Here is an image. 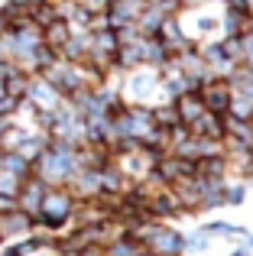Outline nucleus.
<instances>
[{"label":"nucleus","instance_id":"nucleus-1","mask_svg":"<svg viewBox=\"0 0 253 256\" xmlns=\"http://www.w3.org/2000/svg\"><path fill=\"white\" fill-rule=\"evenodd\" d=\"M72 211H75V194L65 185L58 188H46L42 204H39V214L32 218V227H42V230H58L72 220Z\"/></svg>","mask_w":253,"mask_h":256},{"label":"nucleus","instance_id":"nucleus-2","mask_svg":"<svg viewBox=\"0 0 253 256\" xmlns=\"http://www.w3.org/2000/svg\"><path fill=\"white\" fill-rule=\"evenodd\" d=\"M26 100H30L32 107H36L39 114H52L58 104H62V94L56 91L49 82H46L42 75H30V88H26Z\"/></svg>","mask_w":253,"mask_h":256},{"label":"nucleus","instance_id":"nucleus-3","mask_svg":"<svg viewBox=\"0 0 253 256\" xmlns=\"http://www.w3.org/2000/svg\"><path fill=\"white\" fill-rule=\"evenodd\" d=\"M46 188H49V185H46L42 178H36V175L30 172V175L23 178V185H20V192H16V198H13V201H16V208H20L23 214L36 218V214H39V204H42Z\"/></svg>","mask_w":253,"mask_h":256},{"label":"nucleus","instance_id":"nucleus-4","mask_svg":"<svg viewBox=\"0 0 253 256\" xmlns=\"http://www.w3.org/2000/svg\"><path fill=\"white\" fill-rule=\"evenodd\" d=\"M32 234V218L23 214L20 208H10V211L0 214V237L6 240H16V237H30Z\"/></svg>","mask_w":253,"mask_h":256},{"label":"nucleus","instance_id":"nucleus-5","mask_svg":"<svg viewBox=\"0 0 253 256\" xmlns=\"http://www.w3.org/2000/svg\"><path fill=\"white\" fill-rule=\"evenodd\" d=\"M202 104H204V110H211V114H228V104H230V88L228 84H218V82H208L202 88Z\"/></svg>","mask_w":253,"mask_h":256},{"label":"nucleus","instance_id":"nucleus-6","mask_svg":"<svg viewBox=\"0 0 253 256\" xmlns=\"http://www.w3.org/2000/svg\"><path fill=\"white\" fill-rule=\"evenodd\" d=\"M68 36H72V30H68V23H65L62 16H56L52 23H46L42 26V42L49 46V49H62L65 42H68Z\"/></svg>","mask_w":253,"mask_h":256},{"label":"nucleus","instance_id":"nucleus-7","mask_svg":"<svg viewBox=\"0 0 253 256\" xmlns=\"http://www.w3.org/2000/svg\"><path fill=\"white\" fill-rule=\"evenodd\" d=\"M176 110H178V120L188 126L192 120L204 110V104H202V98H198V94H182V98L176 100Z\"/></svg>","mask_w":253,"mask_h":256},{"label":"nucleus","instance_id":"nucleus-8","mask_svg":"<svg viewBox=\"0 0 253 256\" xmlns=\"http://www.w3.org/2000/svg\"><path fill=\"white\" fill-rule=\"evenodd\" d=\"M159 172L169 175V182H185L195 175V162H188V159H166V162H159Z\"/></svg>","mask_w":253,"mask_h":256},{"label":"nucleus","instance_id":"nucleus-9","mask_svg":"<svg viewBox=\"0 0 253 256\" xmlns=\"http://www.w3.org/2000/svg\"><path fill=\"white\" fill-rule=\"evenodd\" d=\"M20 185H23V175H16V172H6V169H0V194H6V198H16Z\"/></svg>","mask_w":253,"mask_h":256},{"label":"nucleus","instance_id":"nucleus-10","mask_svg":"<svg viewBox=\"0 0 253 256\" xmlns=\"http://www.w3.org/2000/svg\"><path fill=\"white\" fill-rule=\"evenodd\" d=\"M36 256H58V253H49V250L42 246V250H36Z\"/></svg>","mask_w":253,"mask_h":256}]
</instances>
